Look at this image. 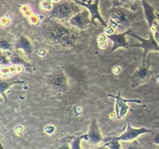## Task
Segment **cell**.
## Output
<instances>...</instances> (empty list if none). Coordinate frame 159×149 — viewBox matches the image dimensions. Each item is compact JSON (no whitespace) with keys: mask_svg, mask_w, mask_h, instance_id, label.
I'll return each instance as SVG.
<instances>
[{"mask_svg":"<svg viewBox=\"0 0 159 149\" xmlns=\"http://www.w3.org/2000/svg\"><path fill=\"white\" fill-rule=\"evenodd\" d=\"M87 134L89 137V141L92 144H98V143H100L103 141L99 124H98L97 120L96 119H94L91 122L89 130Z\"/></svg>","mask_w":159,"mask_h":149,"instance_id":"4fadbf2b","label":"cell"},{"mask_svg":"<svg viewBox=\"0 0 159 149\" xmlns=\"http://www.w3.org/2000/svg\"><path fill=\"white\" fill-rule=\"evenodd\" d=\"M152 73L153 72L151 70L150 65L146 60V57H143L142 63L130 77L132 88H136L138 85L147 82L152 77Z\"/></svg>","mask_w":159,"mask_h":149,"instance_id":"3957f363","label":"cell"},{"mask_svg":"<svg viewBox=\"0 0 159 149\" xmlns=\"http://www.w3.org/2000/svg\"><path fill=\"white\" fill-rule=\"evenodd\" d=\"M152 27H154V29L152 31H154V36H155V38L159 44V22L158 20H155Z\"/></svg>","mask_w":159,"mask_h":149,"instance_id":"44dd1931","label":"cell"},{"mask_svg":"<svg viewBox=\"0 0 159 149\" xmlns=\"http://www.w3.org/2000/svg\"><path fill=\"white\" fill-rule=\"evenodd\" d=\"M42 31L47 40L55 46L63 48L74 47L80 39L79 29L66 26L54 18L45 22Z\"/></svg>","mask_w":159,"mask_h":149,"instance_id":"6da1fadb","label":"cell"},{"mask_svg":"<svg viewBox=\"0 0 159 149\" xmlns=\"http://www.w3.org/2000/svg\"><path fill=\"white\" fill-rule=\"evenodd\" d=\"M153 131L152 129H148L145 127H141V128H134V127H131L130 124H127V128H126L125 131L120 135L119 137H114L115 139L118 140V141H133L136 138H138L140 135L144 134V133H151Z\"/></svg>","mask_w":159,"mask_h":149,"instance_id":"9c48e42d","label":"cell"},{"mask_svg":"<svg viewBox=\"0 0 159 149\" xmlns=\"http://www.w3.org/2000/svg\"><path fill=\"white\" fill-rule=\"evenodd\" d=\"M130 32H131V30L128 29V30L125 31L124 33H121V34H112L107 35V38H109L113 42V47H112L110 52H113L116 50H117L118 48L130 47V45L127 42L126 36L130 34Z\"/></svg>","mask_w":159,"mask_h":149,"instance_id":"8fae6325","label":"cell"},{"mask_svg":"<svg viewBox=\"0 0 159 149\" xmlns=\"http://www.w3.org/2000/svg\"><path fill=\"white\" fill-rule=\"evenodd\" d=\"M53 1H54L55 2H58L59 0H53ZM80 1H82V2H89L88 0H80Z\"/></svg>","mask_w":159,"mask_h":149,"instance_id":"484cf974","label":"cell"},{"mask_svg":"<svg viewBox=\"0 0 159 149\" xmlns=\"http://www.w3.org/2000/svg\"><path fill=\"white\" fill-rule=\"evenodd\" d=\"M48 84L56 91L65 92L68 89V79L64 70L60 68L50 74L48 79Z\"/></svg>","mask_w":159,"mask_h":149,"instance_id":"5b68a950","label":"cell"},{"mask_svg":"<svg viewBox=\"0 0 159 149\" xmlns=\"http://www.w3.org/2000/svg\"><path fill=\"white\" fill-rule=\"evenodd\" d=\"M129 35L134 38L138 39L141 43L139 44H132L130 45V47H141L144 50V54H143V57H146L148 53L152 52V51H156L159 52V44L155 40V36H154L153 31L150 30L149 32V37L148 39H144L140 36L137 35L136 34L133 32H130Z\"/></svg>","mask_w":159,"mask_h":149,"instance_id":"277c9868","label":"cell"},{"mask_svg":"<svg viewBox=\"0 0 159 149\" xmlns=\"http://www.w3.org/2000/svg\"><path fill=\"white\" fill-rule=\"evenodd\" d=\"M25 81L19 80V79H11V80H6V81H1L0 82V93L1 96H3L4 93L6 90L9 89L10 86L15 84H20V83H24Z\"/></svg>","mask_w":159,"mask_h":149,"instance_id":"2e32d148","label":"cell"},{"mask_svg":"<svg viewBox=\"0 0 159 149\" xmlns=\"http://www.w3.org/2000/svg\"><path fill=\"white\" fill-rule=\"evenodd\" d=\"M136 0H118V3L120 5H127L130 3H133Z\"/></svg>","mask_w":159,"mask_h":149,"instance_id":"603a6c76","label":"cell"},{"mask_svg":"<svg viewBox=\"0 0 159 149\" xmlns=\"http://www.w3.org/2000/svg\"><path fill=\"white\" fill-rule=\"evenodd\" d=\"M109 97L113 98L116 99V106H115V113L117 119H122L126 116L127 111L130 108L127 105V102H134V103H141V100L139 99H127L121 97L120 93H118L117 96L109 94Z\"/></svg>","mask_w":159,"mask_h":149,"instance_id":"52a82bcc","label":"cell"},{"mask_svg":"<svg viewBox=\"0 0 159 149\" xmlns=\"http://www.w3.org/2000/svg\"><path fill=\"white\" fill-rule=\"evenodd\" d=\"M68 23L73 27L80 30L86 29L89 25H91V14L88 9L85 8L79 12L71 17L68 20Z\"/></svg>","mask_w":159,"mask_h":149,"instance_id":"8992f818","label":"cell"},{"mask_svg":"<svg viewBox=\"0 0 159 149\" xmlns=\"http://www.w3.org/2000/svg\"><path fill=\"white\" fill-rule=\"evenodd\" d=\"M82 9V6L74 0L57 2L51 9V17L59 21H68Z\"/></svg>","mask_w":159,"mask_h":149,"instance_id":"7a4b0ae2","label":"cell"},{"mask_svg":"<svg viewBox=\"0 0 159 149\" xmlns=\"http://www.w3.org/2000/svg\"><path fill=\"white\" fill-rule=\"evenodd\" d=\"M119 141H118V140L115 139L114 138H112V141H109V142L104 144L102 147H109V148H112V149L121 148V144Z\"/></svg>","mask_w":159,"mask_h":149,"instance_id":"ac0fdd59","label":"cell"},{"mask_svg":"<svg viewBox=\"0 0 159 149\" xmlns=\"http://www.w3.org/2000/svg\"><path fill=\"white\" fill-rule=\"evenodd\" d=\"M75 2L79 4L80 6H83V7L89 9V11L90 12L91 14V25L94 23L95 20H98L99 21V23L102 25L103 26L107 27L108 26L106 21L104 20V19L102 18V16H101L100 12L99 10V0H95L93 2H91L90 1L89 2H82L80 0H74Z\"/></svg>","mask_w":159,"mask_h":149,"instance_id":"ba28073f","label":"cell"},{"mask_svg":"<svg viewBox=\"0 0 159 149\" xmlns=\"http://www.w3.org/2000/svg\"><path fill=\"white\" fill-rule=\"evenodd\" d=\"M9 60L12 64L14 65H23L24 68H26V71H30L31 66L28 62H26L18 54L16 53H13L9 56Z\"/></svg>","mask_w":159,"mask_h":149,"instance_id":"9a60e30c","label":"cell"},{"mask_svg":"<svg viewBox=\"0 0 159 149\" xmlns=\"http://www.w3.org/2000/svg\"><path fill=\"white\" fill-rule=\"evenodd\" d=\"M153 142L155 143V144H158L159 145V133H157L155 136V138H153Z\"/></svg>","mask_w":159,"mask_h":149,"instance_id":"d4e9b609","label":"cell"},{"mask_svg":"<svg viewBox=\"0 0 159 149\" xmlns=\"http://www.w3.org/2000/svg\"><path fill=\"white\" fill-rule=\"evenodd\" d=\"M0 47L2 51H11L12 49V45L7 40L2 38L0 41Z\"/></svg>","mask_w":159,"mask_h":149,"instance_id":"d6986e66","label":"cell"},{"mask_svg":"<svg viewBox=\"0 0 159 149\" xmlns=\"http://www.w3.org/2000/svg\"><path fill=\"white\" fill-rule=\"evenodd\" d=\"M82 139L85 140V141H89V137L87 133L85 134L82 135V136H79L77 137V138H74V139L71 140V148L72 149H79L81 148V146H80V142Z\"/></svg>","mask_w":159,"mask_h":149,"instance_id":"e0dca14e","label":"cell"},{"mask_svg":"<svg viewBox=\"0 0 159 149\" xmlns=\"http://www.w3.org/2000/svg\"><path fill=\"white\" fill-rule=\"evenodd\" d=\"M44 130H45V131H46V133H49V134H51V133H53L54 132L55 127H54V126L48 125V126H46V127H45Z\"/></svg>","mask_w":159,"mask_h":149,"instance_id":"7402d4cb","label":"cell"},{"mask_svg":"<svg viewBox=\"0 0 159 149\" xmlns=\"http://www.w3.org/2000/svg\"><path fill=\"white\" fill-rule=\"evenodd\" d=\"M141 2L143 9H144V18H145L146 21H147L149 29H151L152 26H153L155 21L157 20L156 12H155L153 6L151 4H149V2L147 0H141Z\"/></svg>","mask_w":159,"mask_h":149,"instance_id":"7c38bea8","label":"cell"},{"mask_svg":"<svg viewBox=\"0 0 159 149\" xmlns=\"http://www.w3.org/2000/svg\"><path fill=\"white\" fill-rule=\"evenodd\" d=\"M129 23V17L127 12L122 9H115L110 13V26L113 29L118 28L120 26H124Z\"/></svg>","mask_w":159,"mask_h":149,"instance_id":"30bf717a","label":"cell"},{"mask_svg":"<svg viewBox=\"0 0 159 149\" xmlns=\"http://www.w3.org/2000/svg\"><path fill=\"white\" fill-rule=\"evenodd\" d=\"M156 16H157V20L159 22V13L158 12H156Z\"/></svg>","mask_w":159,"mask_h":149,"instance_id":"4316f807","label":"cell"},{"mask_svg":"<svg viewBox=\"0 0 159 149\" xmlns=\"http://www.w3.org/2000/svg\"><path fill=\"white\" fill-rule=\"evenodd\" d=\"M14 47L16 50H22L27 56H30L33 53L32 44L26 37H20L16 42Z\"/></svg>","mask_w":159,"mask_h":149,"instance_id":"5bb4252c","label":"cell"},{"mask_svg":"<svg viewBox=\"0 0 159 149\" xmlns=\"http://www.w3.org/2000/svg\"><path fill=\"white\" fill-rule=\"evenodd\" d=\"M40 7L42 9H45V10H49L53 8L52 2L51 0H42L40 2Z\"/></svg>","mask_w":159,"mask_h":149,"instance_id":"ffe728a7","label":"cell"},{"mask_svg":"<svg viewBox=\"0 0 159 149\" xmlns=\"http://www.w3.org/2000/svg\"><path fill=\"white\" fill-rule=\"evenodd\" d=\"M9 61H10V60H8V59L6 58V57H5L4 55L1 56V65H8V64H9Z\"/></svg>","mask_w":159,"mask_h":149,"instance_id":"cb8c5ba5","label":"cell"}]
</instances>
